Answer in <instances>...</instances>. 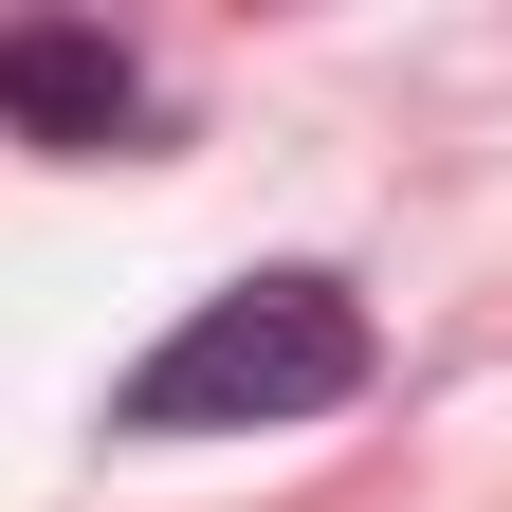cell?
Returning <instances> with one entry per match:
<instances>
[{"label":"cell","instance_id":"7a4b0ae2","mask_svg":"<svg viewBox=\"0 0 512 512\" xmlns=\"http://www.w3.org/2000/svg\"><path fill=\"white\" fill-rule=\"evenodd\" d=\"M0 128L19 147H128L147 128V55L110 19H0Z\"/></svg>","mask_w":512,"mask_h":512},{"label":"cell","instance_id":"6da1fadb","mask_svg":"<svg viewBox=\"0 0 512 512\" xmlns=\"http://www.w3.org/2000/svg\"><path fill=\"white\" fill-rule=\"evenodd\" d=\"M384 384V330L348 275H238L110 384V439H256V421H330Z\"/></svg>","mask_w":512,"mask_h":512}]
</instances>
